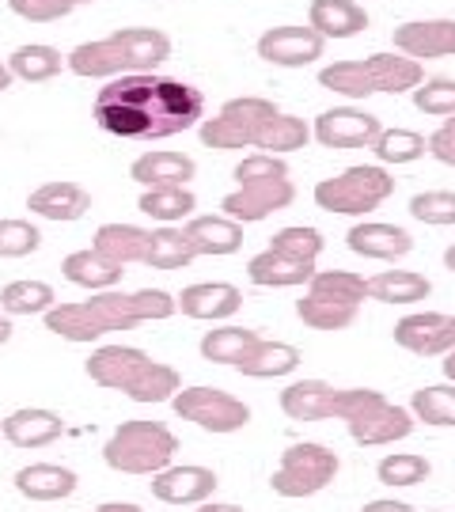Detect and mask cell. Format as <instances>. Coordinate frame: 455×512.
<instances>
[{
  "mask_svg": "<svg viewBox=\"0 0 455 512\" xmlns=\"http://www.w3.org/2000/svg\"><path fill=\"white\" fill-rule=\"evenodd\" d=\"M205 118V95L194 84L152 73L114 76L95 95V122L122 141H160L194 129Z\"/></svg>",
  "mask_w": 455,
  "mask_h": 512,
  "instance_id": "obj_1",
  "label": "cell"
},
{
  "mask_svg": "<svg viewBox=\"0 0 455 512\" xmlns=\"http://www.w3.org/2000/svg\"><path fill=\"white\" fill-rule=\"evenodd\" d=\"M91 380L110 391H122L133 403H171L179 395V372L171 365L152 361L145 349L133 346H103L95 349L84 365Z\"/></svg>",
  "mask_w": 455,
  "mask_h": 512,
  "instance_id": "obj_2",
  "label": "cell"
},
{
  "mask_svg": "<svg viewBox=\"0 0 455 512\" xmlns=\"http://www.w3.org/2000/svg\"><path fill=\"white\" fill-rule=\"evenodd\" d=\"M46 330H54L65 342H95L110 330H133L141 323V311L133 304V293H99L84 304H54L42 315Z\"/></svg>",
  "mask_w": 455,
  "mask_h": 512,
  "instance_id": "obj_3",
  "label": "cell"
},
{
  "mask_svg": "<svg viewBox=\"0 0 455 512\" xmlns=\"http://www.w3.org/2000/svg\"><path fill=\"white\" fill-rule=\"evenodd\" d=\"M179 452V437L160 425V421H122L114 429V437L103 448L110 471L118 475H160L171 467V459Z\"/></svg>",
  "mask_w": 455,
  "mask_h": 512,
  "instance_id": "obj_4",
  "label": "cell"
},
{
  "mask_svg": "<svg viewBox=\"0 0 455 512\" xmlns=\"http://www.w3.org/2000/svg\"><path fill=\"white\" fill-rule=\"evenodd\" d=\"M281 110L262 95H239L220 107L217 118H201V145L217 148V152H239V148H255L258 133L273 122Z\"/></svg>",
  "mask_w": 455,
  "mask_h": 512,
  "instance_id": "obj_5",
  "label": "cell"
},
{
  "mask_svg": "<svg viewBox=\"0 0 455 512\" xmlns=\"http://www.w3.org/2000/svg\"><path fill=\"white\" fill-rule=\"evenodd\" d=\"M395 194V179L383 167H349L334 179H323L315 186V202L327 213H346V217H361L372 213Z\"/></svg>",
  "mask_w": 455,
  "mask_h": 512,
  "instance_id": "obj_6",
  "label": "cell"
},
{
  "mask_svg": "<svg viewBox=\"0 0 455 512\" xmlns=\"http://www.w3.org/2000/svg\"><path fill=\"white\" fill-rule=\"evenodd\" d=\"M338 475V456L323 448V444H292L281 452V463L273 471L270 486L277 497H311L319 490H327Z\"/></svg>",
  "mask_w": 455,
  "mask_h": 512,
  "instance_id": "obj_7",
  "label": "cell"
},
{
  "mask_svg": "<svg viewBox=\"0 0 455 512\" xmlns=\"http://www.w3.org/2000/svg\"><path fill=\"white\" fill-rule=\"evenodd\" d=\"M171 406L182 421H194L205 433H239L251 421V406L220 387H179Z\"/></svg>",
  "mask_w": 455,
  "mask_h": 512,
  "instance_id": "obj_8",
  "label": "cell"
},
{
  "mask_svg": "<svg viewBox=\"0 0 455 512\" xmlns=\"http://www.w3.org/2000/svg\"><path fill=\"white\" fill-rule=\"evenodd\" d=\"M292 198H296V186L289 179H255V183H239V190H232L220 202V209L236 224H255L277 209H289Z\"/></svg>",
  "mask_w": 455,
  "mask_h": 512,
  "instance_id": "obj_9",
  "label": "cell"
},
{
  "mask_svg": "<svg viewBox=\"0 0 455 512\" xmlns=\"http://www.w3.org/2000/svg\"><path fill=\"white\" fill-rule=\"evenodd\" d=\"M311 133L323 148H368L380 137V118L368 110L334 107L315 118Z\"/></svg>",
  "mask_w": 455,
  "mask_h": 512,
  "instance_id": "obj_10",
  "label": "cell"
},
{
  "mask_svg": "<svg viewBox=\"0 0 455 512\" xmlns=\"http://www.w3.org/2000/svg\"><path fill=\"white\" fill-rule=\"evenodd\" d=\"M323 42L327 38L315 35L311 27H270L266 35L258 38V57L270 61V65H281V69H304L315 57H323Z\"/></svg>",
  "mask_w": 455,
  "mask_h": 512,
  "instance_id": "obj_11",
  "label": "cell"
},
{
  "mask_svg": "<svg viewBox=\"0 0 455 512\" xmlns=\"http://www.w3.org/2000/svg\"><path fill=\"white\" fill-rule=\"evenodd\" d=\"M217 475L209 467L186 463V467H164L160 475H152V497L164 505H201L217 494Z\"/></svg>",
  "mask_w": 455,
  "mask_h": 512,
  "instance_id": "obj_12",
  "label": "cell"
},
{
  "mask_svg": "<svg viewBox=\"0 0 455 512\" xmlns=\"http://www.w3.org/2000/svg\"><path fill=\"white\" fill-rule=\"evenodd\" d=\"M65 65L76 76H88V80H114V76L133 73V57H129L126 42L118 38V31L99 42H80L73 54L65 57Z\"/></svg>",
  "mask_w": 455,
  "mask_h": 512,
  "instance_id": "obj_13",
  "label": "cell"
},
{
  "mask_svg": "<svg viewBox=\"0 0 455 512\" xmlns=\"http://www.w3.org/2000/svg\"><path fill=\"white\" fill-rule=\"evenodd\" d=\"M61 433H65V421L46 406H23V410H12L0 421V437L16 444V448H46Z\"/></svg>",
  "mask_w": 455,
  "mask_h": 512,
  "instance_id": "obj_14",
  "label": "cell"
},
{
  "mask_svg": "<svg viewBox=\"0 0 455 512\" xmlns=\"http://www.w3.org/2000/svg\"><path fill=\"white\" fill-rule=\"evenodd\" d=\"M243 308V293L228 281H201V285H186L175 296V311L186 319H228Z\"/></svg>",
  "mask_w": 455,
  "mask_h": 512,
  "instance_id": "obj_15",
  "label": "cell"
},
{
  "mask_svg": "<svg viewBox=\"0 0 455 512\" xmlns=\"http://www.w3.org/2000/svg\"><path fill=\"white\" fill-rule=\"evenodd\" d=\"M395 46L406 57H452L455 54V19H414L395 27Z\"/></svg>",
  "mask_w": 455,
  "mask_h": 512,
  "instance_id": "obj_16",
  "label": "cell"
},
{
  "mask_svg": "<svg viewBox=\"0 0 455 512\" xmlns=\"http://www.w3.org/2000/svg\"><path fill=\"white\" fill-rule=\"evenodd\" d=\"M349 425V437L364 444V448H376V444H395V440L410 437V429H414V418H410V410H402V406L387 403L383 399L380 406H372V410H364L361 418L346 421Z\"/></svg>",
  "mask_w": 455,
  "mask_h": 512,
  "instance_id": "obj_17",
  "label": "cell"
},
{
  "mask_svg": "<svg viewBox=\"0 0 455 512\" xmlns=\"http://www.w3.org/2000/svg\"><path fill=\"white\" fill-rule=\"evenodd\" d=\"M349 251L364 258H376V262H395V258L410 255L414 251V239L399 224H380V220H364L357 228H349Z\"/></svg>",
  "mask_w": 455,
  "mask_h": 512,
  "instance_id": "obj_18",
  "label": "cell"
},
{
  "mask_svg": "<svg viewBox=\"0 0 455 512\" xmlns=\"http://www.w3.org/2000/svg\"><path fill=\"white\" fill-rule=\"evenodd\" d=\"M27 209L42 220H80L91 209V194L80 183H46L27 194Z\"/></svg>",
  "mask_w": 455,
  "mask_h": 512,
  "instance_id": "obj_19",
  "label": "cell"
},
{
  "mask_svg": "<svg viewBox=\"0 0 455 512\" xmlns=\"http://www.w3.org/2000/svg\"><path fill=\"white\" fill-rule=\"evenodd\" d=\"M448 319L452 315H440V311H418V315H406L395 323V342L418 357H437L448 353Z\"/></svg>",
  "mask_w": 455,
  "mask_h": 512,
  "instance_id": "obj_20",
  "label": "cell"
},
{
  "mask_svg": "<svg viewBox=\"0 0 455 512\" xmlns=\"http://www.w3.org/2000/svg\"><path fill=\"white\" fill-rule=\"evenodd\" d=\"M198 175V164L182 152H145L129 164V179L141 183L145 190H156V186H186Z\"/></svg>",
  "mask_w": 455,
  "mask_h": 512,
  "instance_id": "obj_21",
  "label": "cell"
},
{
  "mask_svg": "<svg viewBox=\"0 0 455 512\" xmlns=\"http://www.w3.org/2000/svg\"><path fill=\"white\" fill-rule=\"evenodd\" d=\"M182 236H186L194 255H236L243 247V224L228 217H190Z\"/></svg>",
  "mask_w": 455,
  "mask_h": 512,
  "instance_id": "obj_22",
  "label": "cell"
},
{
  "mask_svg": "<svg viewBox=\"0 0 455 512\" xmlns=\"http://www.w3.org/2000/svg\"><path fill=\"white\" fill-rule=\"evenodd\" d=\"M76 482L80 478L61 467V463H31V467H19L12 486L16 494H23L27 501H61V497L76 494Z\"/></svg>",
  "mask_w": 455,
  "mask_h": 512,
  "instance_id": "obj_23",
  "label": "cell"
},
{
  "mask_svg": "<svg viewBox=\"0 0 455 512\" xmlns=\"http://www.w3.org/2000/svg\"><path fill=\"white\" fill-rule=\"evenodd\" d=\"M308 27L323 38H353L368 27V12L357 0H311Z\"/></svg>",
  "mask_w": 455,
  "mask_h": 512,
  "instance_id": "obj_24",
  "label": "cell"
},
{
  "mask_svg": "<svg viewBox=\"0 0 455 512\" xmlns=\"http://www.w3.org/2000/svg\"><path fill=\"white\" fill-rule=\"evenodd\" d=\"M281 410L292 421H327L334 418V387L323 380H296L281 391Z\"/></svg>",
  "mask_w": 455,
  "mask_h": 512,
  "instance_id": "obj_25",
  "label": "cell"
},
{
  "mask_svg": "<svg viewBox=\"0 0 455 512\" xmlns=\"http://www.w3.org/2000/svg\"><path fill=\"white\" fill-rule=\"evenodd\" d=\"M148 236H152V232L137 228V224H103V228L95 232V239H91V251H99L103 258H110L114 266L145 262Z\"/></svg>",
  "mask_w": 455,
  "mask_h": 512,
  "instance_id": "obj_26",
  "label": "cell"
},
{
  "mask_svg": "<svg viewBox=\"0 0 455 512\" xmlns=\"http://www.w3.org/2000/svg\"><path fill=\"white\" fill-rule=\"evenodd\" d=\"M364 73H368L376 92L402 95V92H414L421 84V61H414V57H395V54H372L364 57Z\"/></svg>",
  "mask_w": 455,
  "mask_h": 512,
  "instance_id": "obj_27",
  "label": "cell"
},
{
  "mask_svg": "<svg viewBox=\"0 0 455 512\" xmlns=\"http://www.w3.org/2000/svg\"><path fill=\"white\" fill-rule=\"evenodd\" d=\"M247 277L255 285H266V289H289V285H308L315 277V262H292V258L277 255V251H262L247 262Z\"/></svg>",
  "mask_w": 455,
  "mask_h": 512,
  "instance_id": "obj_28",
  "label": "cell"
},
{
  "mask_svg": "<svg viewBox=\"0 0 455 512\" xmlns=\"http://www.w3.org/2000/svg\"><path fill=\"white\" fill-rule=\"evenodd\" d=\"M61 274H65V281H73V285H80V289H91V293H107V289H114L118 281H122V274H126V266H114L110 258H103L99 251H73V255L61 262Z\"/></svg>",
  "mask_w": 455,
  "mask_h": 512,
  "instance_id": "obj_29",
  "label": "cell"
},
{
  "mask_svg": "<svg viewBox=\"0 0 455 512\" xmlns=\"http://www.w3.org/2000/svg\"><path fill=\"white\" fill-rule=\"evenodd\" d=\"M296 365H300V349L296 346H289V342H262L258 338L236 368L243 376H251V380H277V376L296 372Z\"/></svg>",
  "mask_w": 455,
  "mask_h": 512,
  "instance_id": "obj_30",
  "label": "cell"
},
{
  "mask_svg": "<svg viewBox=\"0 0 455 512\" xmlns=\"http://www.w3.org/2000/svg\"><path fill=\"white\" fill-rule=\"evenodd\" d=\"M433 293L429 277L414 274V270H383L368 281V296L380 304H418Z\"/></svg>",
  "mask_w": 455,
  "mask_h": 512,
  "instance_id": "obj_31",
  "label": "cell"
},
{
  "mask_svg": "<svg viewBox=\"0 0 455 512\" xmlns=\"http://www.w3.org/2000/svg\"><path fill=\"white\" fill-rule=\"evenodd\" d=\"M65 69V57L61 50L46 46V42H31V46H19L16 54L8 57V73L12 80H27V84H42V80H54Z\"/></svg>",
  "mask_w": 455,
  "mask_h": 512,
  "instance_id": "obj_32",
  "label": "cell"
},
{
  "mask_svg": "<svg viewBox=\"0 0 455 512\" xmlns=\"http://www.w3.org/2000/svg\"><path fill=\"white\" fill-rule=\"evenodd\" d=\"M308 296L315 300H330V304H349L361 308V300L368 296V281L349 270H315L308 281Z\"/></svg>",
  "mask_w": 455,
  "mask_h": 512,
  "instance_id": "obj_33",
  "label": "cell"
},
{
  "mask_svg": "<svg viewBox=\"0 0 455 512\" xmlns=\"http://www.w3.org/2000/svg\"><path fill=\"white\" fill-rule=\"evenodd\" d=\"M57 304L54 285L46 281H12L0 289V311L12 319V315H46Z\"/></svg>",
  "mask_w": 455,
  "mask_h": 512,
  "instance_id": "obj_34",
  "label": "cell"
},
{
  "mask_svg": "<svg viewBox=\"0 0 455 512\" xmlns=\"http://www.w3.org/2000/svg\"><path fill=\"white\" fill-rule=\"evenodd\" d=\"M137 209L152 220H164V224H175V220L194 217L198 209V198L186 190V186H156V190H145Z\"/></svg>",
  "mask_w": 455,
  "mask_h": 512,
  "instance_id": "obj_35",
  "label": "cell"
},
{
  "mask_svg": "<svg viewBox=\"0 0 455 512\" xmlns=\"http://www.w3.org/2000/svg\"><path fill=\"white\" fill-rule=\"evenodd\" d=\"M258 342L255 330L247 327H220V330H209L205 338H201V357L209 361V365H239L243 357H247V349Z\"/></svg>",
  "mask_w": 455,
  "mask_h": 512,
  "instance_id": "obj_36",
  "label": "cell"
},
{
  "mask_svg": "<svg viewBox=\"0 0 455 512\" xmlns=\"http://www.w3.org/2000/svg\"><path fill=\"white\" fill-rule=\"evenodd\" d=\"M311 141V129L304 118L296 114H277L273 122H266V129L258 133L255 148H262L266 156H281V152H296Z\"/></svg>",
  "mask_w": 455,
  "mask_h": 512,
  "instance_id": "obj_37",
  "label": "cell"
},
{
  "mask_svg": "<svg viewBox=\"0 0 455 512\" xmlns=\"http://www.w3.org/2000/svg\"><path fill=\"white\" fill-rule=\"evenodd\" d=\"M194 258L198 255L190 251V243H186V236H182L179 228H156L148 236L145 266H152V270H186Z\"/></svg>",
  "mask_w": 455,
  "mask_h": 512,
  "instance_id": "obj_38",
  "label": "cell"
},
{
  "mask_svg": "<svg viewBox=\"0 0 455 512\" xmlns=\"http://www.w3.org/2000/svg\"><path fill=\"white\" fill-rule=\"evenodd\" d=\"M319 84L327 92L346 95V99H368V95H376L372 80L364 73V61H334V65H327L319 73Z\"/></svg>",
  "mask_w": 455,
  "mask_h": 512,
  "instance_id": "obj_39",
  "label": "cell"
},
{
  "mask_svg": "<svg viewBox=\"0 0 455 512\" xmlns=\"http://www.w3.org/2000/svg\"><path fill=\"white\" fill-rule=\"evenodd\" d=\"M372 148L383 164H414L418 156H425V137L414 129H380Z\"/></svg>",
  "mask_w": 455,
  "mask_h": 512,
  "instance_id": "obj_40",
  "label": "cell"
},
{
  "mask_svg": "<svg viewBox=\"0 0 455 512\" xmlns=\"http://www.w3.org/2000/svg\"><path fill=\"white\" fill-rule=\"evenodd\" d=\"M296 315H300L311 330H346L349 323L357 319V308H349V304H330V300H315V296H304V300H296Z\"/></svg>",
  "mask_w": 455,
  "mask_h": 512,
  "instance_id": "obj_41",
  "label": "cell"
},
{
  "mask_svg": "<svg viewBox=\"0 0 455 512\" xmlns=\"http://www.w3.org/2000/svg\"><path fill=\"white\" fill-rule=\"evenodd\" d=\"M410 410L425 425H455V387H421L410 399Z\"/></svg>",
  "mask_w": 455,
  "mask_h": 512,
  "instance_id": "obj_42",
  "label": "cell"
},
{
  "mask_svg": "<svg viewBox=\"0 0 455 512\" xmlns=\"http://www.w3.org/2000/svg\"><path fill=\"white\" fill-rule=\"evenodd\" d=\"M270 251L292 258V262H315L319 251H323V232L304 228V224H296V228H281V232L270 239Z\"/></svg>",
  "mask_w": 455,
  "mask_h": 512,
  "instance_id": "obj_43",
  "label": "cell"
},
{
  "mask_svg": "<svg viewBox=\"0 0 455 512\" xmlns=\"http://www.w3.org/2000/svg\"><path fill=\"white\" fill-rule=\"evenodd\" d=\"M429 459L425 456H414V452H399V456H383L380 467H376V475H380L383 486H418L429 478Z\"/></svg>",
  "mask_w": 455,
  "mask_h": 512,
  "instance_id": "obj_44",
  "label": "cell"
},
{
  "mask_svg": "<svg viewBox=\"0 0 455 512\" xmlns=\"http://www.w3.org/2000/svg\"><path fill=\"white\" fill-rule=\"evenodd\" d=\"M42 247V232L31 220L4 217L0 220V258H27Z\"/></svg>",
  "mask_w": 455,
  "mask_h": 512,
  "instance_id": "obj_45",
  "label": "cell"
},
{
  "mask_svg": "<svg viewBox=\"0 0 455 512\" xmlns=\"http://www.w3.org/2000/svg\"><path fill=\"white\" fill-rule=\"evenodd\" d=\"M414 107L433 114V118H448L455 114V80L437 76V80H421L414 88Z\"/></svg>",
  "mask_w": 455,
  "mask_h": 512,
  "instance_id": "obj_46",
  "label": "cell"
},
{
  "mask_svg": "<svg viewBox=\"0 0 455 512\" xmlns=\"http://www.w3.org/2000/svg\"><path fill=\"white\" fill-rule=\"evenodd\" d=\"M410 213L421 220V224H455V194L452 190H425V194H414L410 198Z\"/></svg>",
  "mask_w": 455,
  "mask_h": 512,
  "instance_id": "obj_47",
  "label": "cell"
},
{
  "mask_svg": "<svg viewBox=\"0 0 455 512\" xmlns=\"http://www.w3.org/2000/svg\"><path fill=\"white\" fill-rule=\"evenodd\" d=\"M8 8L27 23H57L73 12V0H8Z\"/></svg>",
  "mask_w": 455,
  "mask_h": 512,
  "instance_id": "obj_48",
  "label": "cell"
},
{
  "mask_svg": "<svg viewBox=\"0 0 455 512\" xmlns=\"http://www.w3.org/2000/svg\"><path fill=\"white\" fill-rule=\"evenodd\" d=\"M380 403H383V395L372 391V387H346V391H334V418L353 421V418H361L364 410H372V406H380Z\"/></svg>",
  "mask_w": 455,
  "mask_h": 512,
  "instance_id": "obj_49",
  "label": "cell"
},
{
  "mask_svg": "<svg viewBox=\"0 0 455 512\" xmlns=\"http://www.w3.org/2000/svg\"><path fill=\"white\" fill-rule=\"evenodd\" d=\"M255 179H289V167L281 156H266V152L243 156L236 167V183H255Z\"/></svg>",
  "mask_w": 455,
  "mask_h": 512,
  "instance_id": "obj_50",
  "label": "cell"
},
{
  "mask_svg": "<svg viewBox=\"0 0 455 512\" xmlns=\"http://www.w3.org/2000/svg\"><path fill=\"white\" fill-rule=\"evenodd\" d=\"M133 304L141 311V323H148V319H171L175 315V296L164 293V289H141V293H133Z\"/></svg>",
  "mask_w": 455,
  "mask_h": 512,
  "instance_id": "obj_51",
  "label": "cell"
},
{
  "mask_svg": "<svg viewBox=\"0 0 455 512\" xmlns=\"http://www.w3.org/2000/svg\"><path fill=\"white\" fill-rule=\"evenodd\" d=\"M425 148L437 156L440 164H448V167H455V114H448L444 118V126L425 141Z\"/></svg>",
  "mask_w": 455,
  "mask_h": 512,
  "instance_id": "obj_52",
  "label": "cell"
},
{
  "mask_svg": "<svg viewBox=\"0 0 455 512\" xmlns=\"http://www.w3.org/2000/svg\"><path fill=\"white\" fill-rule=\"evenodd\" d=\"M361 512H418V509L406 505V501H368Z\"/></svg>",
  "mask_w": 455,
  "mask_h": 512,
  "instance_id": "obj_53",
  "label": "cell"
},
{
  "mask_svg": "<svg viewBox=\"0 0 455 512\" xmlns=\"http://www.w3.org/2000/svg\"><path fill=\"white\" fill-rule=\"evenodd\" d=\"M91 512H145L141 505H129V501H107V505H99V509Z\"/></svg>",
  "mask_w": 455,
  "mask_h": 512,
  "instance_id": "obj_54",
  "label": "cell"
},
{
  "mask_svg": "<svg viewBox=\"0 0 455 512\" xmlns=\"http://www.w3.org/2000/svg\"><path fill=\"white\" fill-rule=\"evenodd\" d=\"M198 512H243L239 505H224V501H201Z\"/></svg>",
  "mask_w": 455,
  "mask_h": 512,
  "instance_id": "obj_55",
  "label": "cell"
},
{
  "mask_svg": "<svg viewBox=\"0 0 455 512\" xmlns=\"http://www.w3.org/2000/svg\"><path fill=\"white\" fill-rule=\"evenodd\" d=\"M12 319H8V315H4V311H0V346H8V342H12Z\"/></svg>",
  "mask_w": 455,
  "mask_h": 512,
  "instance_id": "obj_56",
  "label": "cell"
},
{
  "mask_svg": "<svg viewBox=\"0 0 455 512\" xmlns=\"http://www.w3.org/2000/svg\"><path fill=\"white\" fill-rule=\"evenodd\" d=\"M444 376L455 384V349H448V353H444Z\"/></svg>",
  "mask_w": 455,
  "mask_h": 512,
  "instance_id": "obj_57",
  "label": "cell"
},
{
  "mask_svg": "<svg viewBox=\"0 0 455 512\" xmlns=\"http://www.w3.org/2000/svg\"><path fill=\"white\" fill-rule=\"evenodd\" d=\"M12 88V73H8V65L0 61V92H8Z\"/></svg>",
  "mask_w": 455,
  "mask_h": 512,
  "instance_id": "obj_58",
  "label": "cell"
},
{
  "mask_svg": "<svg viewBox=\"0 0 455 512\" xmlns=\"http://www.w3.org/2000/svg\"><path fill=\"white\" fill-rule=\"evenodd\" d=\"M444 266H448V270L455 274V243L448 247V251H444Z\"/></svg>",
  "mask_w": 455,
  "mask_h": 512,
  "instance_id": "obj_59",
  "label": "cell"
},
{
  "mask_svg": "<svg viewBox=\"0 0 455 512\" xmlns=\"http://www.w3.org/2000/svg\"><path fill=\"white\" fill-rule=\"evenodd\" d=\"M448 349H455V319H448Z\"/></svg>",
  "mask_w": 455,
  "mask_h": 512,
  "instance_id": "obj_60",
  "label": "cell"
},
{
  "mask_svg": "<svg viewBox=\"0 0 455 512\" xmlns=\"http://www.w3.org/2000/svg\"><path fill=\"white\" fill-rule=\"evenodd\" d=\"M73 4H95V0H73Z\"/></svg>",
  "mask_w": 455,
  "mask_h": 512,
  "instance_id": "obj_61",
  "label": "cell"
}]
</instances>
